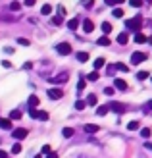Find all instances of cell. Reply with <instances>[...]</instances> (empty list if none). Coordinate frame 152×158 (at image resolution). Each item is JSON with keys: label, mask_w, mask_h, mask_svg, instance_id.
Instances as JSON below:
<instances>
[{"label": "cell", "mask_w": 152, "mask_h": 158, "mask_svg": "<svg viewBox=\"0 0 152 158\" xmlns=\"http://www.w3.org/2000/svg\"><path fill=\"white\" fill-rule=\"evenodd\" d=\"M125 25H127V29H131V31H135V33H139V31H141V25H142V18H141V15H137V18H133V19H127Z\"/></svg>", "instance_id": "6da1fadb"}, {"label": "cell", "mask_w": 152, "mask_h": 158, "mask_svg": "<svg viewBox=\"0 0 152 158\" xmlns=\"http://www.w3.org/2000/svg\"><path fill=\"white\" fill-rule=\"evenodd\" d=\"M62 97H64V91L58 89V87H52V89H48V98H52V100H60Z\"/></svg>", "instance_id": "7a4b0ae2"}, {"label": "cell", "mask_w": 152, "mask_h": 158, "mask_svg": "<svg viewBox=\"0 0 152 158\" xmlns=\"http://www.w3.org/2000/svg\"><path fill=\"white\" fill-rule=\"evenodd\" d=\"M56 50L60 54H64V56H68V54H71V46H69V43H60L56 46Z\"/></svg>", "instance_id": "3957f363"}, {"label": "cell", "mask_w": 152, "mask_h": 158, "mask_svg": "<svg viewBox=\"0 0 152 158\" xmlns=\"http://www.w3.org/2000/svg\"><path fill=\"white\" fill-rule=\"evenodd\" d=\"M145 60H146L145 52H133L131 54V62H133V64H141V62H145Z\"/></svg>", "instance_id": "277c9868"}, {"label": "cell", "mask_w": 152, "mask_h": 158, "mask_svg": "<svg viewBox=\"0 0 152 158\" xmlns=\"http://www.w3.org/2000/svg\"><path fill=\"white\" fill-rule=\"evenodd\" d=\"M108 108H110V110H114L116 114H123V112H125V106H123V104H119V102H110Z\"/></svg>", "instance_id": "5b68a950"}, {"label": "cell", "mask_w": 152, "mask_h": 158, "mask_svg": "<svg viewBox=\"0 0 152 158\" xmlns=\"http://www.w3.org/2000/svg\"><path fill=\"white\" fill-rule=\"evenodd\" d=\"M48 81L50 83H66L68 81V73H60V75H56V77H48Z\"/></svg>", "instance_id": "8992f818"}, {"label": "cell", "mask_w": 152, "mask_h": 158, "mask_svg": "<svg viewBox=\"0 0 152 158\" xmlns=\"http://www.w3.org/2000/svg\"><path fill=\"white\" fill-rule=\"evenodd\" d=\"M27 137V129H23V127H18V129H14V139H25Z\"/></svg>", "instance_id": "52a82bcc"}, {"label": "cell", "mask_w": 152, "mask_h": 158, "mask_svg": "<svg viewBox=\"0 0 152 158\" xmlns=\"http://www.w3.org/2000/svg\"><path fill=\"white\" fill-rule=\"evenodd\" d=\"M83 31H85V33H92V31H94V23L91 19H85L83 21Z\"/></svg>", "instance_id": "ba28073f"}, {"label": "cell", "mask_w": 152, "mask_h": 158, "mask_svg": "<svg viewBox=\"0 0 152 158\" xmlns=\"http://www.w3.org/2000/svg\"><path fill=\"white\" fill-rule=\"evenodd\" d=\"M0 127L2 129H12V120L10 118H0Z\"/></svg>", "instance_id": "9c48e42d"}, {"label": "cell", "mask_w": 152, "mask_h": 158, "mask_svg": "<svg viewBox=\"0 0 152 158\" xmlns=\"http://www.w3.org/2000/svg\"><path fill=\"white\" fill-rule=\"evenodd\" d=\"M114 87H116V89H119V91H125V89H127V83L123 81V79L116 77V81H114Z\"/></svg>", "instance_id": "30bf717a"}, {"label": "cell", "mask_w": 152, "mask_h": 158, "mask_svg": "<svg viewBox=\"0 0 152 158\" xmlns=\"http://www.w3.org/2000/svg\"><path fill=\"white\" fill-rule=\"evenodd\" d=\"M135 41H137L139 44H142V43H146V41H148V37H145V35H142L141 31H139V33H135Z\"/></svg>", "instance_id": "8fae6325"}, {"label": "cell", "mask_w": 152, "mask_h": 158, "mask_svg": "<svg viewBox=\"0 0 152 158\" xmlns=\"http://www.w3.org/2000/svg\"><path fill=\"white\" fill-rule=\"evenodd\" d=\"M127 41H129V35L127 33H119L117 35V43L119 44H127Z\"/></svg>", "instance_id": "7c38bea8"}, {"label": "cell", "mask_w": 152, "mask_h": 158, "mask_svg": "<svg viewBox=\"0 0 152 158\" xmlns=\"http://www.w3.org/2000/svg\"><path fill=\"white\" fill-rule=\"evenodd\" d=\"M29 106L31 108H37L39 106V97H37V94H31V97H29Z\"/></svg>", "instance_id": "4fadbf2b"}, {"label": "cell", "mask_w": 152, "mask_h": 158, "mask_svg": "<svg viewBox=\"0 0 152 158\" xmlns=\"http://www.w3.org/2000/svg\"><path fill=\"white\" fill-rule=\"evenodd\" d=\"M87 104H89V106H97V104H98L97 94H89V98H87Z\"/></svg>", "instance_id": "5bb4252c"}, {"label": "cell", "mask_w": 152, "mask_h": 158, "mask_svg": "<svg viewBox=\"0 0 152 158\" xmlns=\"http://www.w3.org/2000/svg\"><path fill=\"white\" fill-rule=\"evenodd\" d=\"M92 64H94V72H97V69H100L104 64H106V60H104V58H97V60L92 62Z\"/></svg>", "instance_id": "9a60e30c"}, {"label": "cell", "mask_w": 152, "mask_h": 158, "mask_svg": "<svg viewBox=\"0 0 152 158\" xmlns=\"http://www.w3.org/2000/svg\"><path fill=\"white\" fill-rule=\"evenodd\" d=\"M85 131H87V133H97V131H98V125H94V123H87V125H85Z\"/></svg>", "instance_id": "2e32d148"}, {"label": "cell", "mask_w": 152, "mask_h": 158, "mask_svg": "<svg viewBox=\"0 0 152 158\" xmlns=\"http://www.w3.org/2000/svg\"><path fill=\"white\" fill-rule=\"evenodd\" d=\"M41 14H43V15H50V14H52V6H50V4H44V6L41 8Z\"/></svg>", "instance_id": "e0dca14e"}, {"label": "cell", "mask_w": 152, "mask_h": 158, "mask_svg": "<svg viewBox=\"0 0 152 158\" xmlns=\"http://www.w3.org/2000/svg\"><path fill=\"white\" fill-rule=\"evenodd\" d=\"M68 27H69L71 31H75V29L79 27V19H69V21H68Z\"/></svg>", "instance_id": "ac0fdd59"}, {"label": "cell", "mask_w": 152, "mask_h": 158, "mask_svg": "<svg viewBox=\"0 0 152 158\" xmlns=\"http://www.w3.org/2000/svg\"><path fill=\"white\" fill-rule=\"evenodd\" d=\"M102 31H104V37H106V35H110V31H112V25H110L108 21H104V23H102Z\"/></svg>", "instance_id": "d6986e66"}, {"label": "cell", "mask_w": 152, "mask_h": 158, "mask_svg": "<svg viewBox=\"0 0 152 158\" xmlns=\"http://www.w3.org/2000/svg\"><path fill=\"white\" fill-rule=\"evenodd\" d=\"M139 127H141L139 122H129V123H127V129H129V131H137Z\"/></svg>", "instance_id": "ffe728a7"}, {"label": "cell", "mask_w": 152, "mask_h": 158, "mask_svg": "<svg viewBox=\"0 0 152 158\" xmlns=\"http://www.w3.org/2000/svg\"><path fill=\"white\" fill-rule=\"evenodd\" d=\"M89 60V54L87 52H77V62H87Z\"/></svg>", "instance_id": "44dd1931"}, {"label": "cell", "mask_w": 152, "mask_h": 158, "mask_svg": "<svg viewBox=\"0 0 152 158\" xmlns=\"http://www.w3.org/2000/svg\"><path fill=\"white\" fill-rule=\"evenodd\" d=\"M19 118H21L19 110H12V112H10V120H19Z\"/></svg>", "instance_id": "7402d4cb"}, {"label": "cell", "mask_w": 152, "mask_h": 158, "mask_svg": "<svg viewBox=\"0 0 152 158\" xmlns=\"http://www.w3.org/2000/svg\"><path fill=\"white\" fill-rule=\"evenodd\" d=\"M98 44H100V46H110V39H108V37H100V39H98Z\"/></svg>", "instance_id": "603a6c76"}, {"label": "cell", "mask_w": 152, "mask_h": 158, "mask_svg": "<svg viewBox=\"0 0 152 158\" xmlns=\"http://www.w3.org/2000/svg\"><path fill=\"white\" fill-rule=\"evenodd\" d=\"M108 110H110L108 106H98V110H97V114H98V116H106V114H108Z\"/></svg>", "instance_id": "cb8c5ba5"}, {"label": "cell", "mask_w": 152, "mask_h": 158, "mask_svg": "<svg viewBox=\"0 0 152 158\" xmlns=\"http://www.w3.org/2000/svg\"><path fill=\"white\" fill-rule=\"evenodd\" d=\"M97 79H98V72H91L87 75V81H97Z\"/></svg>", "instance_id": "d4e9b609"}, {"label": "cell", "mask_w": 152, "mask_h": 158, "mask_svg": "<svg viewBox=\"0 0 152 158\" xmlns=\"http://www.w3.org/2000/svg\"><path fill=\"white\" fill-rule=\"evenodd\" d=\"M85 106H87L85 100H77V102H75V110H85Z\"/></svg>", "instance_id": "484cf974"}, {"label": "cell", "mask_w": 152, "mask_h": 158, "mask_svg": "<svg viewBox=\"0 0 152 158\" xmlns=\"http://www.w3.org/2000/svg\"><path fill=\"white\" fill-rule=\"evenodd\" d=\"M112 15H114V18H123V10L121 8H116V10L112 12Z\"/></svg>", "instance_id": "4316f807"}, {"label": "cell", "mask_w": 152, "mask_h": 158, "mask_svg": "<svg viewBox=\"0 0 152 158\" xmlns=\"http://www.w3.org/2000/svg\"><path fill=\"white\" fill-rule=\"evenodd\" d=\"M137 79H139V81H145V79H148V72H139V73H137Z\"/></svg>", "instance_id": "83f0119b"}, {"label": "cell", "mask_w": 152, "mask_h": 158, "mask_svg": "<svg viewBox=\"0 0 152 158\" xmlns=\"http://www.w3.org/2000/svg\"><path fill=\"white\" fill-rule=\"evenodd\" d=\"M10 10L19 12V10H21V4H19V2H12V4H10Z\"/></svg>", "instance_id": "f1b7e54d"}, {"label": "cell", "mask_w": 152, "mask_h": 158, "mask_svg": "<svg viewBox=\"0 0 152 158\" xmlns=\"http://www.w3.org/2000/svg\"><path fill=\"white\" fill-rule=\"evenodd\" d=\"M19 152H21V145L15 143V145L12 147V154H19Z\"/></svg>", "instance_id": "f546056e"}, {"label": "cell", "mask_w": 152, "mask_h": 158, "mask_svg": "<svg viewBox=\"0 0 152 158\" xmlns=\"http://www.w3.org/2000/svg\"><path fill=\"white\" fill-rule=\"evenodd\" d=\"M125 0H106V4L108 6H117V4H123Z\"/></svg>", "instance_id": "4dcf8cb0"}, {"label": "cell", "mask_w": 152, "mask_h": 158, "mask_svg": "<svg viewBox=\"0 0 152 158\" xmlns=\"http://www.w3.org/2000/svg\"><path fill=\"white\" fill-rule=\"evenodd\" d=\"M85 85H87V79H79V83H77V91H83V89H85Z\"/></svg>", "instance_id": "1f68e13d"}, {"label": "cell", "mask_w": 152, "mask_h": 158, "mask_svg": "<svg viewBox=\"0 0 152 158\" xmlns=\"http://www.w3.org/2000/svg\"><path fill=\"white\" fill-rule=\"evenodd\" d=\"M145 114H152V100H148L145 104Z\"/></svg>", "instance_id": "d6a6232c"}, {"label": "cell", "mask_w": 152, "mask_h": 158, "mask_svg": "<svg viewBox=\"0 0 152 158\" xmlns=\"http://www.w3.org/2000/svg\"><path fill=\"white\" fill-rule=\"evenodd\" d=\"M62 21H64V18H60V15H54V18H52L54 25H62Z\"/></svg>", "instance_id": "836d02e7"}, {"label": "cell", "mask_w": 152, "mask_h": 158, "mask_svg": "<svg viewBox=\"0 0 152 158\" xmlns=\"http://www.w3.org/2000/svg\"><path fill=\"white\" fill-rule=\"evenodd\" d=\"M114 68H116V69H119V72H129V68H127L125 64H116Z\"/></svg>", "instance_id": "e575fe53"}, {"label": "cell", "mask_w": 152, "mask_h": 158, "mask_svg": "<svg viewBox=\"0 0 152 158\" xmlns=\"http://www.w3.org/2000/svg\"><path fill=\"white\" fill-rule=\"evenodd\" d=\"M73 135V129L71 127H64V137H71Z\"/></svg>", "instance_id": "d590c367"}, {"label": "cell", "mask_w": 152, "mask_h": 158, "mask_svg": "<svg viewBox=\"0 0 152 158\" xmlns=\"http://www.w3.org/2000/svg\"><path fill=\"white\" fill-rule=\"evenodd\" d=\"M129 4L135 6V8H141L142 6V0H129Z\"/></svg>", "instance_id": "8d00e7d4"}, {"label": "cell", "mask_w": 152, "mask_h": 158, "mask_svg": "<svg viewBox=\"0 0 152 158\" xmlns=\"http://www.w3.org/2000/svg\"><path fill=\"white\" fill-rule=\"evenodd\" d=\"M29 116L31 118H39V110L37 108H29Z\"/></svg>", "instance_id": "74e56055"}, {"label": "cell", "mask_w": 152, "mask_h": 158, "mask_svg": "<svg viewBox=\"0 0 152 158\" xmlns=\"http://www.w3.org/2000/svg\"><path fill=\"white\" fill-rule=\"evenodd\" d=\"M39 120L46 122V120H48V112H39Z\"/></svg>", "instance_id": "f35d334b"}, {"label": "cell", "mask_w": 152, "mask_h": 158, "mask_svg": "<svg viewBox=\"0 0 152 158\" xmlns=\"http://www.w3.org/2000/svg\"><path fill=\"white\" fill-rule=\"evenodd\" d=\"M18 44H21V46H29L31 43L27 41V39H18Z\"/></svg>", "instance_id": "ab89813d"}, {"label": "cell", "mask_w": 152, "mask_h": 158, "mask_svg": "<svg viewBox=\"0 0 152 158\" xmlns=\"http://www.w3.org/2000/svg\"><path fill=\"white\" fill-rule=\"evenodd\" d=\"M141 135L145 137V139H146V137H150V129H148V127H145V129H141Z\"/></svg>", "instance_id": "60d3db41"}, {"label": "cell", "mask_w": 152, "mask_h": 158, "mask_svg": "<svg viewBox=\"0 0 152 158\" xmlns=\"http://www.w3.org/2000/svg\"><path fill=\"white\" fill-rule=\"evenodd\" d=\"M58 15H60V18L66 15V8H64V6H58Z\"/></svg>", "instance_id": "b9f144b4"}, {"label": "cell", "mask_w": 152, "mask_h": 158, "mask_svg": "<svg viewBox=\"0 0 152 158\" xmlns=\"http://www.w3.org/2000/svg\"><path fill=\"white\" fill-rule=\"evenodd\" d=\"M43 152H44V154H50V152H52L50 145H44V147H43Z\"/></svg>", "instance_id": "7bdbcfd3"}, {"label": "cell", "mask_w": 152, "mask_h": 158, "mask_svg": "<svg viewBox=\"0 0 152 158\" xmlns=\"http://www.w3.org/2000/svg\"><path fill=\"white\" fill-rule=\"evenodd\" d=\"M104 93H106L108 97H112V94H114V89H112V87H106V89H104Z\"/></svg>", "instance_id": "ee69618b"}, {"label": "cell", "mask_w": 152, "mask_h": 158, "mask_svg": "<svg viewBox=\"0 0 152 158\" xmlns=\"http://www.w3.org/2000/svg\"><path fill=\"white\" fill-rule=\"evenodd\" d=\"M83 6L85 8H92V0H83Z\"/></svg>", "instance_id": "f6af8a7d"}, {"label": "cell", "mask_w": 152, "mask_h": 158, "mask_svg": "<svg viewBox=\"0 0 152 158\" xmlns=\"http://www.w3.org/2000/svg\"><path fill=\"white\" fill-rule=\"evenodd\" d=\"M2 66H4V68H12V62H8V60H2Z\"/></svg>", "instance_id": "bcb514c9"}, {"label": "cell", "mask_w": 152, "mask_h": 158, "mask_svg": "<svg viewBox=\"0 0 152 158\" xmlns=\"http://www.w3.org/2000/svg\"><path fill=\"white\" fill-rule=\"evenodd\" d=\"M0 158H10V156H8L6 151H2V148H0Z\"/></svg>", "instance_id": "7dc6e473"}, {"label": "cell", "mask_w": 152, "mask_h": 158, "mask_svg": "<svg viewBox=\"0 0 152 158\" xmlns=\"http://www.w3.org/2000/svg\"><path fill=\"white\" fill-rule=\"evenodd\" d=\"M37 0H25V6H35Z\"/></svg>", "instance_id": "c3c4849f"}, {"label": "cell", "mask_w": 152, "mask_h": 158, "mask_svg": "<svg viewBox=\"0 0 152 158\" xmlns=\"http://www.w3.org/2000/svg\"><path fill=\"white\" fill-rule=\"evenodd\" d=\"M46 158H58V154H54V152H50V154H46Z\"/></svg>", "instance_id": "681fc988"}, {"label": "cell", "mask_w": 152, "mask_h": 158, "mask_svg": "<svg viewBox=\"0 0 152 158\" xmlns=\"http://www.w3.org/2000/svg\"><path fill=\"white\" fill-rule=\"evenodd\" d=\"M145 148H148V151H152V143H145Z\"/></svg>", "instance_id": "f907efd6"}, {"label": "cell", "mask_w": 152, "mask_h": 158, "mask_svg": "<svg viewBox=\"0 0 152 158\" xmlns=\"http://www.w3.org/2000/svg\"><path fill=\"white\" fill-rule=\"evenodd\" d=\"M33 158H41V154H37V156H33Z\"/></svg>", "instance_id": "816d5d0a"}]
</instances>
